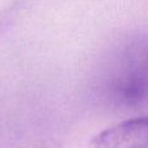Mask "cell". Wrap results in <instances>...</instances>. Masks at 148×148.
Instances as JSON below:
<instances>
[{
  "instance_id": "cell-1",
  "label": "cell",
  "mask_w": 148,
  "mask_h": 148,
  "mask_svg": "<svg viewBox=\"0 0 148 148\" xmlns=\"http://www.w3.org/2000/svg\"><path fill=\"white\" fill-rule=\"evenodd\" d=\"M110 92L126 105L148 99V38L135 40L125 48L110 81Z\"/></svg>"
},
{
  "instance_id": "cell-2",
  "label": "cell",
  "mask_w": 148,
  "mask_h": 148,
  "mask_svg": "<svg viewBox=\"0 0 148 148\" xmlns=\"http://www.w3.org/2000/svg\"><path fill=\"white\" fill-rule=\"evenodd\" d=\"M90 148H148V116L130 118L100 131Z\"/></svg>"
}]
</instances>
